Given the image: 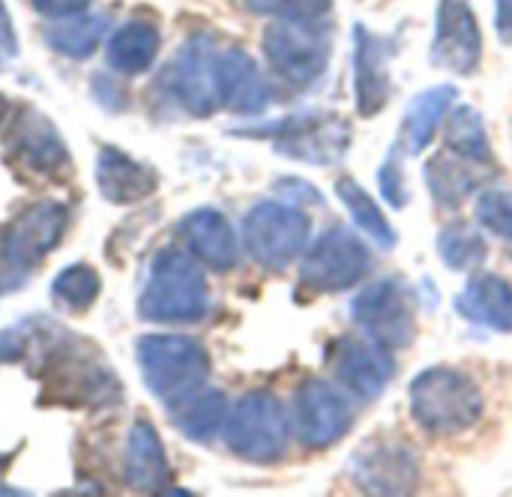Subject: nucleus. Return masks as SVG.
Instances as JSON below:
<instances>
[{"label": "nucleus", "mask_w": 512, "mask_h": 497, "mask_svg": "<svg viewBox=\"0 0 512 497\" xmlns=\"http://www.w3.org/2000/svg\"><path fill=\"white\" fill-rule=\"evenodd\" d=\"M210 291L195 258L165 249L153 258L138 297V315L150 324H195L207 315Z\"/></svg>", "instance_id": "1"}, {"label": "nucleus", "mask_w": 512, "mask_h": 497, "mask_svg": "<svg viewBox=\"0 0 512 497\" xmlns=\"http://www.w3.org/2000/svg\"><path fill=\"white\" fill-rule=\"evenodd\" d=\"M411 417L432 435H462L483 417L480 387L459 369L432 366L411 381Z\"/></svg>", "instance_id": "2"}, {"label": "nucleus", "mask_w": 512, "mask_h": 497, "mask_svg": "<svg viewBox=\"0 0 512 497\" xmlns=\"http://www.w3.org/2000/svg\"><path fill=\"white\" fill-rule=\"evenodd\" d=\"M135 360L147 390L168 408L201 390L210 378V357L189 336H144L135 345Z\"/></svg>", "instance_id": "3"}, {"label": "nucleus", "mask_w": 512, "mask_h": 497, "mask_svg": "<svg viewBox=\"0 0 512 497\" xmlns=\"http://www.w3.org/2000/svg\"><path fill=\"white\" fill-rule=\"evenodd\" d=\"M270 69L294 84L312 87L327 72L333 54V27L327 18H273L261 36Z\"/></svg>", "instance_id": "4"}, {"label": "nucleus", "mask_w": 512, "mask_h": 497, "mask_svg": "<svg viewBox=\"0 0 512 497\" xmlns=\"http://www.w3.org/2000/svg\"><path fill=\"white\" fill-rule=\"evenodd\" d=\"M225 444L252 465H273L288 453V417L273 393H246L225 420Z\"/></svg>", "instance_id": "5"}, {"label": "nucleus", "mask_w": 512, "mask_h": 497, "mask_svg": "<svg viewBox=\"0 0 512 497\" xmlns=\"http://www.w3.org/2000/svg\"><path fill=\"white\" fill-rule=\"evenodd\" d=\"M309 216L282 201H261L243 219V246L267 270L291 267L309 246Z\"/></svg>", "instance_id": "6"}, {"label": "nucleus", "mask_w": 512, "mask_h": 497, "mask_svg": "<svg viewBox=\"0 0 512 497\" xmlns=\"http://www.w3.org/2000/svg\"><path fill=\"white\" fill-rule=\"evenodd\" d=\"M369 270L372 255L366 243L348 228H330L312 246H306L300 264V285L315 294H336L363 282Z\"/></svg>", "instance_id": "7"}, {"label": "nucleus", "mask_w": 512, "mask_h": 497, "mask_svg": "<svg viewBox=\"0 0 512 497\" xmlns=\"http://www.w3.org/2000/svg\"><path fill=\"white\" fill-rule=\"evenodd\" d=\"M162 84L174 102H180L195 117H210L219 102V51L213 36L195 33L180 45L168 69L162 72Z\"/></svg>", "instance_id": "8"}, {"label": "nucleus", "mask_w": 512, "mask_h": 497, "mask_svg": "<svg viewBox=\"0 0 512 497\" xmlns=\"http://www.w3.org/2000/svg\"><path fill=\"white\" fill-rule=\"evenodd\" d=\"M351 318L360 333L384 348H408L417 336L411 291L399 279H378L351 303Z\"/></svg>", "instance_id": "9"}, {"label": "nucleus", "mask_w": 512, "mask_h": 497, "mask_svg": "<svg viewBox=\"0 0 512 497\" xmlns=\"http://www.w3.org/2000/svg\"><path fill=\"white\" fill-rule=\"evenodd\" d=\"M273 147L306 165H333L348 153L351 126L333 111H300L270 129Z\"/></svg>", "instance_id": "10"}, {"label": "nucleus", "mask_w": 512, "mask_h": 497, "mask_svg": "<svg viewBox=\"0 0 512 497\" xmlns=\"http://www.w3.org/2000/svg\"><path fill=\"white\" fill-rule=\"evenodd\" d=\"M69 213L60 201H39L24 207L0 237V255L6 267L30 273L66 234Z\"/></svg>", "instance_id": "11"}, {"label": "nucleus", "mask_w": 512, "mask_h": 497, "mask_svg": "<svg viewBox=\"0 0 512 497\" xmlns=\"http://www.w3.org/2000/svg\"><path fill=\"white\" fill-rule=\"evenodd\" d=\"M297 438L309 450H327L354 426V408L345 393L321 378H309L294 396Z\"/></svg>", "instance_id": "12"}, {"label": "nucleus", "mask_w": 512, "mask_h": 497, "mask_svg": "<svg viewBox=\"0 0 512 497\" xmlns=\"http://www.w3.org/2000/svg\"><path fill=\"white\" fill-rule=\"evenodd\" d=\"M432 66L471 75L483 60V30L471 0H438L432 33Z\"/></svg>", "instance_id": "13"}, {"label": "nucleus", "mask_w": 512, "mask_h": 497, "mask_svg": "<svg viewBox=\"0 0 512 497\" xmlns=\"http://www.w3.org/2000/svg\"><path fill=\"white\" fill-rule=\"evenodd\" d=\"M333 372L348 393L372 402L387 390L396 363L393 351L372 339H339L333 348Z\"/></svg>", "instance_id": "14"}, {"label": "nucleus", "mask_w": 512, "mask_h": 497, "mask_svg": "<svg viewBox=\"0 0 512 497\" xmlns=\"http://www.w3.org/2000/svg\"><path fill=\"white\" fill-rule=\"evenodd\" d=\"M6 153L18 168H27L33 174H54L57 168L66 165L69 153L54 129V123L36 111V108H21L9 135H6Z\"/></svg>", "instance_id": "15"}, {"label": "nucleus", "mask_w": 512, "mask_h": 497, "mask_svg": "<svg viewBox=\"0 0 512 497\" xmlns=\"http://www.w3.org/2000/svg\"><path fill=\"white\" fill-rule=\"evenodd\" d=\"M390 57L393 39L369 30L366 24L354 27V90L357 111L363 117H375L390 99Z\"/></svg>", "instance_id": "16"}, {"label": "nucleus", "mask_w": 512, "mask_h": 497, "mask_svg": "<svg viewBox=\"0 0 512 497\" xmlns=\"http://www.w3.org/2000/svg\"><path fill=\"white\" fill-rule=\"evenodd\" d=\"M351 477L372 495H405L417 489V456L402 444H372L354 456Z\"/></svg>", "instance_id": "17"}, {"label": "nucleus", "mask_w": 512, "mask_h": 497, "mask_svg": "<svg viewBox=\"0 0 512 497\" xmlns=\"http://www.w3.org/2000/svg\"><path fill=\"white\" fill-rule=\"evenodd\" d=\"M180 240L186 243L189 255L210 270L228 273L240 261V243L231 228V222L213 210V207H198L180 222Z\"/></svg>", "instance_id": "18"}, {"label": "nucleus", "mask_w": 512, "mask_h": 497, "mask_svg": "<svg viewBox=\"0 0 512 497\" xmlns=\"http://www.w3.org/2000/svg\"><path fill=\"white\" fill-rule=\"evenodd\" d=\"M219 102L237 114H258L273 102V87L243 48L219 51Z\"/></svg>", "instance_id": "19"}, {"label": "nucleus", "mask_w": 512, "mask_h": 497, "mask_svg": "<svg viewBox=\"0 0 512 497\" xmlns=\"http://www.w3.org/2000/svg\"><path fill=\"white\" fill-rule=\"evenodd\" d=\"M123 480L132 492H165L171 486V468H168L165 447L147 420H138L129 429Z\"/></svg>", "instance_id": "20"}, {"label": "nucleus", "mask_w": 512, "mask_h": 497, "mask_svg": "<svg viewBox=\"0 0 512 497\" xmlns=\"http://www.w3.org/2000/svg\"><path fill=\"white\" fill-rule=\"evenodd\" d=\"M456 309L471 324L495 333H512V285L495 273L474 276L456 297Z\"/></svg>", "instance_id": "21"}, {"label": "nucleus", "mask_w": 512, "mask_h": 497, "mask_svg": "<svg viewBox=\"0 0 512 497\" xmlns=\"http://www.w3.org/2000/svg\"><path fill=\"white\" fill-rule=\"evenodd\" d=\"M459 102V90L453 84H438V87H429L423 93H417L402 117V138H399V147L411 156L423 153L432 138L438 135L441 123L447 120V114L456 108Z\"/></svg>", "instance_id": "22"}, {"label": "nucleus", "mask_w": 512, "mask_h": 497, "mask_svg": "<svg viewBox=\"0 0 512 497\" xmlns=\"http://www.w3.org/2000/svg\"><path fill=\"white\" fill-rule=\"evenodd\" d=\"M96 186L108 204H135L156 189V174L117 147H105L96 159Z\"/></svg>", "instance_id": "23"}, {"label": "nucleus", "mask_w": 512, "mask_h": 497, "mask_svg": "<svg viewBox=\"0 0 512 497\" xmlns=\"http://www.w3.org/2000/svg\"><path fill=\"white\" fill-rule=\"evenodd\" d=\"M489 165H477L453 150L438 153L429 165H426V183L435 195L438 204L444 207H459L480 183H483V171Z\"/></svg>", "instance_id": "24"}, {"label": "nucleus", "mask_w": 512, "mask_h": 497, "mask_svg": "<svg viewBox=\"0 0 512 497\" xmlns=\"http://www.w3.org/2000/svg\"><path fill=\"white\" fill-rule=\"evenodd\" d=\"M159 54V30L150 21H126L108 39V66L123 75H138L153 66Z\"/></svg>", "instance_id": "25"}, {"label": "nucleus", "mask_w": 512, "mask_h": 497, "mask_svg": "<svg viewBox=\"0 0 512 497\" xmlns=\"http://www.w3.org/2000/svg\"><path fill=\"white\" fill-rule=\"evenodd\" d=\"M228 411L225 393L201 387L171 408V420L189 441H210L225 429Z\"/></svg>", "instance_id": "26"}, {"label": "nucleus", "mask_w": 512, "mask_h": 497, "mask_svg": "<svg viewBox=\"0 0 512 497\" xmlns=\"http://www.w3.org/2000/svg\"><path fill=\"white\" fill-rule=\"evenodd\" d=\"M105 30H108V15L78 12V15H69V18H60L57 24H51L45 30V42L51 51H57L63 57L84 60L99 48V42L105 39Z\"/></svg>", "instance_id": "27"}, {"label": "nucleus", "mask_w": 512, "mask_h": 497, "mask_svg": "<svg viewBox=\"0 0 512 497\" xmlns=\"http://www.w3.org/2000/svg\"><path fill=\"white\" fill-rule=\"evenodd\" d=\"M336 195H339L342 207L351 213V219L357 222V228H360L375 246L393 249V246L399 243V237H396L393 225L387 222L384 210L378 207V201H375L354 177H348V174L339 177V180H336Z\"/></svg>", "instance_id": "28"}, {"label": "nucleus", "mask_w": 512, "mask_h": 497, "mask_svg": "<svg viewBox=\"0 0 512 497\" xmlns=\"http://www.w3.org/2000/svg\"><path fill=\"white\" fill-rule=\"evenodd\" d=\"M447 150H453L477 165L492 162L489 135H486V126H483V117L477 108L459 105L447 114Z\"/></svg>", "instance_id": "29"}, {"label": "nucleus", "mask_w": 512, "mask_h": 497, "mask_svg": "<svg viewBox=\"0 0 512 497\" xmlns=\"http://www.w3.org/2000/svg\"><path fill=\"white\" fill-rule=\"evenodd\" d=\"M438 255H441V261H444L450 270H456V273L474 270V267H480L483 258H486V240H483V234H480L471 222L456 219V222H450V225L438 234Z\"/></svg>", "instance_id": "30"}, {"label": "nucleus", "mask_w": 512, "mask_h": 497, "mask_svg": "<svg viewBox=\"0 0 512 497\" xmlns=\"http://www.w3.org/2000/svg\"><path fill=\"white\" fill-rule=\"evenodd\" d=\"M99 288H102L99 273H96L93 267H87V264H72V267H66V270L51 282L54 300H57L63 309H69V312H84V309H90V306L96 303V297H99Z\"/></svg>", "instance_id": "31"}, {"label": "nucleus", "mask_w": 512, "mask_h": 497, "mask_svg": "<svg viewBox=\"0 0 512 497\" xmlns=\"http://www.w3.org/2000/svg\"><path fill=\"white\" fill-rule=\"evenodd\" d=\"M477 222L501 240L512 243V192L486 189L477 198Z\"/></svg>", "instance_id": "32"}, {"label": "nucleus", "mask_w": 512, "mask_h": 497, "mask_svg": "<svg viewBox=\"0 0 512 497\" xmlns=\"http://www.w3.org/2000/svg\"><path fill=\"white\" fill-rule=\"evenodd\" d=\"M333 0H246V9L267 18H324Z\"/></svg>", "instance_id": "33"}, {"label": "nucleus", "mask_w": 512, "mask_h": 497, "mask_svg": "<svg viewBox=\"0 0 512 497\" xmlns=\"http://www.w3.org/2000/svg\"><path fill=\"white\" fill-rule=\"evenodd\" d=\"M381 192L393 207H405L408 204V189H405V177H402V153L399 144L393 147V153L387 156L384 168H381Z\"/></svg>", "instance_id": "34"}, {"label": "nucleus", "mask_w": 512, "mask_h": 497, "mask_svg": "<svg viewBox=\"0 0 512 497\" xmlns=\"http://www.w3.org/2000/svg\"><path fill=\"white\" fill-rule=\"evenodd\" d=\"M36 12L48 15V18H69L78 12H87V6L93 0H30Z\"/></svg>", "instance_id": "35"}, {"label": "nucleus", "mask_w": 512, "mask_h": 497, "mask_svg": "<svg viewBox=\"0 0 512 497\" xmlns=\"http://www.w3.org/2000/svg\"><path fill=\"white\" fill-rule=\"evenodd\" d=\"M495 33L504 45H512V0H495Z\"/></svg>", "instance_id": "36"}, {"label": "nucleus", "mask_w": 512, "mask_h": 497, "mask_svg": "<svg viewBox=\"0 0 512 497\" xmlns=\"http://www.w3.org/2000/svg\"><path fill=\"white\" fill-rule=\"evenodd\" d=\"M18 51V39H15V27H12V15L6 9V3L0 0V54L12 57Z\"/></svg>", "instance_id": "37"}, {"label": "nucleus", "mask_w": 512, "mask_h": 497, "mask_svg": "<svg viewBox=\"0 0 512 497\" xmlns=\"http://www.w3.org/2000/svg\"><path fill=\"white\" fill-rule=\"evenodd\" d=\"M15 339V333L9 330V333H0V363H6V360H15V357H21V339L18 342H12Z\"/></svg>", "instance_id": "38"}, {"label": "nucleus", "mask_w": 512, "mask_h": 497, "mask_svg": "<svg viewBox=\"0 0 512 497\" xmlns=\"http://www.w3.org/2000/svg\"><path fill=\"white\" fill-rule=\"evenodd\" d=\"M3 117H6V96L0 93V123H3Z\"/></svg>", "instance_id": "39"}, {"label": "nucleus", "mask_w": 512, "mask_h": 497, "mask_svg": "<svg viewBox=\"0 0 512 497\" xmlns=\"http://www.w3.org/2000/svg\"><path fill=\"white\" fill-rule=\"evenodd\" d=\"M3 468H6V459H3V456H0V471H3Z\"/></svg>", "instance_id": "40"}, {"label": "nucleus", "mask_w": 512, "mask_h": 497, "mask_svg": "<svg viewBox=\"0 0 512 497\" xmlns=\"http://www.w3.org/2000/svg\"><path fill=\"white\" fill-rule=\"evenodd\" d=\"M0 69H3V63H0Z\"/></svg>", "instance_id": "41"}]
</instances>
